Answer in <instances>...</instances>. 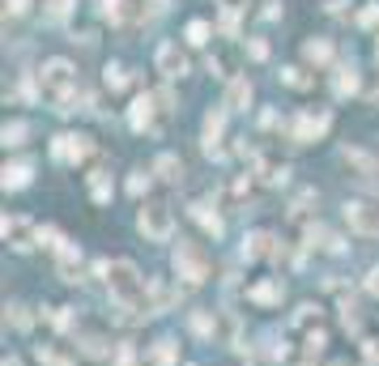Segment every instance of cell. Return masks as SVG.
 <instances>
[{
    "label": "cell",
    "mask_w": 379,
    "mask_h": 366,
    "mask_svg": "<svg viewBox=\"0 0 379 366\" xmlns=\"http://www.w3.org/2000/svg\"><path fill=\"white\" fill-rule=\"evenodd\" d=\"M39 90H43V98H47L56 111H73L69 102L77 98V69H73L69 60H47V64L39 69Z\"/></svg>",
    "instance_id": "1"
},
{
    "label": "cell",
    "mask_w": 379,
    "mask_h": 366,
    "mask_svg": "<svg viewBox=\"0 0 379 366\" xmlns=\"http://www.w3.org/2000/svg\"><path fill=\"white\" fill-rule=\"evenodd\" d=\"M106 290H111V298L124 302V307L145 302V281H141L132 260H111V265H106Z\"/></svg>",
    "instance_id": "2"
},
{
    "label": "cell",
    "mask_w": 379,
    "mask_h": 366,
    "mask_svg": "<svg viewBox=\"0 0 379 366\" xmlns=\"http://www.w3.org/2000/svg\"><path fill=\"white\" fill-rule=\"evenodd\" d=\"M137 226L149 243H167L175 222H171V204H162V200H145L141 204V213H137Z\"/></svg>",
    "instance_id": "3"
},
{
    "label": "cell",
    "mask_w": 379,
    "mask_h": 366,
    "mask_svg": "<svg viewBox=\"0 0 379 366\" xmlns=\"http://www.w3.org/2000/svg\"><path fill=\"white\" fill-rule=\"evenodd\" d=\"M162 115H167V107L158 102V94H141L132 107H128V124L137 132H158L162 128Z\"/></svg>",
    "instance_id": "4"
},
{
    "label": "cell",
    "mask_w": 379,
    "mask_h": 366,
    "mask_svg": "<svg viewBox=\"0 0 379 366\" xmlns=\"http://www.w3.org/2000/svg\"><path fill=\"white\" fill-rule=\"evenodd\" d=\"M345 222H350L354 234L379 239V204H375V200H350V204H345Z\"/></svg>",
    "instance_id": "5"
},
{
    "label": "cell",
    "mask_w": 379,
    "mask_h": 366,
    "mask_svg": "<svg viewBox=\"0 0 379 366\" xmlns=\"http://www.w3.org/2000/svg\"><path fill=\"white\" fill-rule=\"evenodd\" d=\"M329 124H333V115L329 111H298L294 120H290V141L294 145H311L315 136H324V132H329Z\"/></svg>",
    "instance_id": "6"
},
{
    "label": "cell",
    "mask_w": 379,
    "mask_h": 366,
    "mask_svg": "<svg viewBox=\"0 0 379 366\" xmlns=\"http://www.w3.org/2000/svg\"><path fill=\"white\" fill-rule=\"evenodd\" d=\"M175 273H179L188 286H200V281L209 277V260H205L192 243H179V247H175Z\"/></svg>",
    "instance_id": "7"
},
{
    "label": "cell",
    "mask_w": 379,
    "mask_h": 366,
    "mask_svg": "<svg viewBox=\"0 0 379 366\" xmlns=\"http://www.w3.org/2000/svg\"><path fill=\"white\" fill-rule=\"evenodd\" d=\"M90 136H77V132H64V136H56L51 141V158L56 162H69V167H77V162H85L90 158Z\"/></svg>",
    "instance_id": "8"
},
{
    "label": "cell",
    "mask_w": 379,
    "mask_h": 366,
    "mask_svg": "<svg viewBox=\"0 0 379 366\" xmlns=\"http://www.w3.org/2000/svg\"><path fill=\"white\" fill-rule=\"evenodd\" d=\"M153 64H158V73L167 77V81H175V77H184V73H188V56L179 51V43H158Z\"/></svg>",
    "instance_id": "9"
},
{
    "label": "cell",
    "mask_w": 379,
    "mask_h": 366,
    "mask_svg": "<svg viewBox=\"0 0 379 366\" xmlns=\"http://www.w3.org/2000/svg\"><path fill=\"white\" fill-rule=\"evenodd\" d=\"M5 243H9L13 251H30V247L39 243V230H34L26 218H5Z\"/></svg>",
    "instance_id": "10"
},
{
    "label": "cell",
    "mask_w": 379,
    "mask_h": 366,
    "mask_svg": "<svg viewBox=\"0 0 379 366\" xmlns=\"http://www.w3.org/2000/svg\"><path fill=\"white\" fill-rule=\"evenodd\" d=\"M222 128H226V107H218V111H209V115H205V153H209V158L218 153Z\"/></svg>",
    "instance_id": "11"
},
{
    "label": "cell",
    "mask_w": 379,
    "mask_h": 366,
    "mask_svg": "<svg viewBox=\"0 0 379 366\" xmlns=\"http://www.w3.org/2000/svg\"><path fill=\"white\" fill-rule=\"evenodd\" d=\"M247 102H251V81L247 77H235L230 90H226V111H243Z\"/></svg>",
    "instance_id": "12"
},
{
    "label": "cell",
    "mask_w": 379,
    "mask_h": 366,
    "mask_svg": "<svg viewBox=\"0 0 379 366\" xmlns=\"http://www.w3.org/2000/svg\"><path fill=\"white\" fill-rule=\"evenodd\" d=\"M303 60L307 64H329L333 60V43L329 38H307L303 43Z\"/></svg>",
    "instance_id": "13"
},
{
    "label": "cell",
    "mask_w": 379,
    "mask_h": 366,
    "mask_svg": "<svg viewBox=\"0 0 379 366\" xmlns=\"http://www.w3.org/2000/svg\"><path fill=\"white\" fill-rule=\"evenodd\" d=\"M153 175L167 179V183H179V179H184V162L175 158V153H162V158L153 162Z\"/></svg>",
    "instance_id": "14"
},
{
    "label": "cell",
    "mask_w": 379,
    "mask_h": 366,
    "mask_svg": "<svg viewBox=\"0 0 379 366\" xmlns=\"http://www.w3.org/2000/svg\"><path fill=\"white\" fill-rule=\"evenodd\" d=\"M26 136H30V124H26V120H9L5 128H0V141H5V149L26 145Z\"/></svg>",
    "instance_id": "15"
},
{
    "label": "cell",
    "mask_w": 379,
    "mask_h": 366,
    "mask_svg": "<svg viewBox=\"0 0 379 366\" xmlns=\"http://www.w3.org/2000/svg\"><path fill=\"white\" fill-rule=\"evenodd\" d=\"M333 90H337V98L358 94V69H354V64H341V69H337V77H333Z\"/></svg>",
    "instance_id": "16"
},
{
    "label": "cell",
    "mask_w": 379,
    "mask_h": 366,
    "mask_svg": "<svg viewBox=\"0 0 379 366\" xmlns=\"http://www.w3.org/2000/svg\"><path fill=\"white\" fill-rule=\"evenodd\" d=\"M247 298H251V302H260V307L282 302V286H277V281H260V286H251V290H247Z\"/></svg>",
    "instance_id": "17"
},
{
    "label": "cell",
    "mask_w": 379,
    "mask_h": 366,
    "mask_svg": "<svg viewBox=\"0 0 379 366\" xmlns=\"http://www.w3.org/2000/svg\"><path fill=\"white\" fill-rule=\"evenodd\" d=\"M26 183H30V162L5 167V192H18V188H26Z\"/></svg>",
    "instance_id": "18"
},
{
    "label": "cell",
    "mask_w": 379,
    "mask_h": 366,
    "mask_svg": "<svg viewBox=\"0 0 379 366\" xmlns=\"http://www.w3.org/2000/svg\"><path fill=\"white\" fill-rule=\"evenodd\" d=\"M184 34H188V43H192V47H205V43H209V34H213V26H209L205 17H192Z\"/></svg>",
    "instance_id": "19"
},
{
    "label": "cell",
    "mask_w": 379,
    "mask_h": 366,
    "mask_svg": "<svg viewBox=\"0 0 379 366\" xmlns=\"http://www.w3.org/2000/svg\"><path fill=\"white\" fill-rule=\"evenodd\" d=\"M90 196H94L98 204L111 200V179H106V171H94V175H90Z\"/></svg>",
    "instance_id": "20"
},
{
    "label": "cell",
    "mask_w": 379,
    "mask_h": 366,
    "mask_svg": "<svg viewBox=\"0 0 379 366\" xmlns=\"http://www.w3.org/2000/svg\"><path fill=\"white\" fill-rule=\"evenodd\" d=\"M192 218H196L209 234H222V218H218V213H209V204H192Z\"/></svg>",
    "instance_id": "21"
},
{
    "label": "cell",
    "mask_w": 379,
    "mask_h": 366,
    "mask_svg": "<svg viewBox=\"0 0 379 366\" xmlns=\"http://www.w3.org/2000/svg\"><path fill=\"white\" fill-rule=\"evenodd\" d=\"M102 73H106V77H102V81H106V90H124V85L132 81V77H128V69H120V64H106Z\"/></svg>",
    "instance_id": "22"
},
{
    "label": "cell",
    "mask_w": 379,
    "mask_h": 366,
    "mask_svg": "<svg viewBox=\"0 0 379 366\" xmlns=\"http://www.w3.org/2000/svg\"><path fill=\"white\" fill-rule=\"evenodd\" d=\"M175 358H179V349H175V341H171V337L153 345V362H158V366H171Z\"/></svg>",
    "instance_id": "23"
},
{
    "label": "cell",
    "mask_w": 379,
    "mask_h": 366,
    "mask_svg": "<svg viewBox=\"0 0 379 366\" xmlns=\"http://www.w3.org/2000/svg\"><path fill=\"white\" fill-rule=\"evenodd\" d=\"M311 324H319V307L303 302V307H298V316L290 320V328H311Z\"/></svg>",
    "instance_id": "24"
},
{
    "label": "cell",
    "mask_w": 379,
    "mask_h": 366,
    "mask_svg": "<svg viewBox=\"0 0 379 366\" xmlns=\"http://www.w3.org/2000/svg\"><path fill=\"white\" fill-rule=\"evenodd\" d=\"M149 294H153V307H158V311L171 307V298H175V290H171L167 281H149Z\"/></svg>",
    "instance_id": "25"
},
{
    "label": "cell",
    "mask_w": 379,
    "mask_h": 366,
    "mask_svg": "<svg viewBox=\"0 0 379 366\" xmlns=\"http://www.w3.org/2000/svg\"><path fill=\"white\" fill-rule=\"evenodd\" d=\"M268 251H273V239L268 234H251L247 247H243V255H268Z\"/></svg>",
    "instance_id": "26"
},
{
    "label": "cell",
    "mask_w": 379,
    "mask_h": 366,
    "mask_svg": "<svg viewBox=\"0 0 379 366\" xmlns=\"http://www.w3.org/2000/svg\"><path fill=\"white\" fill-rule=\"evenodd\" d=\"M73 13V0H47V17L51 22H64Z\"/></svg>",
    "instance_id": "27"
},
{
    "label": "cell",
    "mask_w": 379,
    "mask_h": 366,
    "mask_svg": "<svg viewBox=\"0 0 379 366\" xmlns=\"http://www.w3.org/2000/svg\"><path fill=\"white\" fill-rule=\"evenodd\" d=\"M260 179H264V183H286V167H277V162H260Z\"/></svg>",
    "instance_id": "28"
},
{
    "label": "cell",
    "mask_w": 379,
    "mask_h": 366,
    "mask_svg": "<svg viewBox=\"0 0 379 366\" xmlns=\"http://www.w3.org/2000/svg\"><path fill=\"white\" fill-rule=\"evenodd\" d=\"M282 81H286L290 90H307V85H311V77H303V69H282Z\"/></svg>",
    "instance_id": "29"
},
{
    "label": "cell",
    "mask_w": 379,
    "mask_h": 366,
    "mask_svg": "<svg viewBox=\"0 0 379 366\" xmlns=\"http://www.w3.org/2000/svg\"><path fill=\"white\" fill-rule=\"evenodd\" d=\"M145 188H149V171H132V179H128V192H132V196H141Z\"/></svg>",
    "instance_id": "30"
},
{
    "label": "cell",
    "mask_w": 379,
    "mask_h": 366,
    "mask_svg": "<svg viewBox=\"0 0 379 366\" xmlns=\"http://www.w3.org/2000/svg\"><path fill=\"white\" fill-rule=\"evenodd\" d=\"M358 26H379V5H366V9L358 13Z\"/></svg>",
    "instance_id": "31"
},
{
    "label": "cell",
    "mask_w": 379,
    "mask_h": 366,
    "mask_svg": "<svg viewBox=\"0 0 379 366\" xmlns=\"http://www.w3.org/2000/svg\"><path fill=\"white\" fill-rule=\"evenodd\" d=\"M30 9V0H5V17H22Z\"/></svg>",
    "instance_id": "32"
},
{
    "label": "cell",
    "mask_w": 379,
    "mask_h": 366,
    "mask_svg": "<svg viewBox=\"0 0 379 366\" xmlns=\"http://www.w3.org/2000/svg\"><path fill=\"white\" fill-rule=\"evenodd\" d=\"M247 56H251V60H264V56H268V43H264V38H251V43H247Z\"/></svg>",
    "instance_id": "33"
},
{
    "label": "cell",
    "mask_w": 379,
    "mask_h": 366,
    "mask_svg": "<svg viewBox=\"0 0 379 366\" xmlns=\"http://www.w3.org/2000/svg\"><path fill=\"white\" fill-rule=\"evenodd\" d=\"M362 353H366V366H379V337H375V341H366V345H362Z\"/></svg>",
    "instance_id": "34"
},
{
    "label": "cell",
    "mask_w": 379,
    "mask_h": 366,
    "mask_svg": "<svg viewBox=\"0 0 379 366\" xmlns=\"http://www.w3.org/2000/svg\"><path fill=\"white\" fill-rule=\"evenodd\" d=\"M209 73H213V77H230V73H226V60H222V56H209Z\"/></svg>",
    "instance_id": "35"
},
{
    "label": "cell",
    "mask_w": 379,
    "mask_h": 366,
    "mask_svg": "<svg viewBox=\"0 0 379 366\" xmlns=\"http://www.w3.org/2000/svg\"><path fill=\"white\" fill-rule=\"evenodd\" d=\"M13 311V328H30V316H26V307H9Z\"/></svg>",
    "instance_id": "36"
},
{
    "label": "cell",
    "mask_w": 379,
    "mask_h": 366,
    "mask_svg": "<svg viewBox=\"0 0 379 366\" xmlns=\"http://www.w3.org/2000/svg\"><path fill=\"white\" fill-rule=\"evenodd\" d=\"M264 17H268V22L282 17V0H268V5H264Z\"/></svg>",
    "instance_id": "37"
},
{
    "label": "cell",
    "mask_w": 379,
    "mask_h": 366,
    "mask_svg": "<svg viewBox=\"0 0 379 366\" xmlns=\"http://www.w3.org/2000/svg\"><path fill=\"white\" fill-rule=\"evenodd\" d=\"M192 328H196V332L205 337V332H209V316H192Z\"/></svg>",
    "instance_id": "38"
},
{
    "label": "cell",
    "mask_w": 379,
    "mask_h": 366,
    "mask_svg": "<svg viewBox=\"0 0 379 366\" xmlns=\"http://www.w3.org/2000/svg\"><path fill=\"white\" fill-rule=\"evenodd\" d=\"M366 290H371V294H379V269H371V273H366Z\"/></svg>",
    "instance_id": "39"
},
{
    "label": "cell",
    "mask_w": 379,
    "mask_h": 366,
    "mask_svg": "<svg viewBox=\"0 0 379 366\" xmlns=\"http://www.w3.org/2000/svg\"><path fill=\"white\" fill-rule=\"evenodd\" d=\"M171 5V0H153V9H167Z\"/></svg>",
    "instance_id": "40"
},
{
    "label": "cell",
    "mask_w": 379,
    "mask_h": 366,
    "mask_svg": "<svg viewBox=\"0 0 379 366\" xmlns=\"http://www.w3.org/2000/svg\"><path fill=\"white\" fill-rule=\"evenodd\" d=\"M375 60H379V47H375Z\"/></svg>",
    "instance_id": "41"
}]
</instances>
